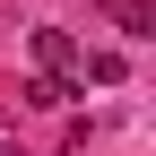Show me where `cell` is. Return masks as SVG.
<instances>
[{
    "label": "cell",
    "instance_id": "obj_1",
    "mask_svg": "<svg viewBox=\"0 0 156 156\" xmlns=\"http://www.w3.org/2000/svg\"><path fill=\"white\" fill-rule=\"evenodd\" d=\"M35 61H44V78H61V87H78V44L61 26H35Z\"/></svg>",
    "mask_w": 156,
    "mask_h": 156
},
{
    "label": "cell",
    "instance_id": "obj_2",
    "mask_svg": "<svg viewBox=\"0 0 156 156\" xmlns=\"http://www.w3.org/2000/svg\"><path fill=\"white\" fill-rule=\"evenodd\" d=\"M104 17L122 35H156V9H147V0H104Z\"/></svg>",
    "mask_w": 156,
    "mask_h": 156
},
{
    "label": "cell",
    "instance_id": "obj_3",
    "mask_svg": "<svg viewBox=\"0 0 156 156\" xmlns=\"http://www.w3.org/2000/svg\"><path fill=\"white\" fill-rule=\"evenodd\" d=\"M87 78L113 87V78H122V52H87V61H78V87H87Z\"/></svg>",
    "mask_w": 156,
    "mask_h": 156
}]
</instances>
